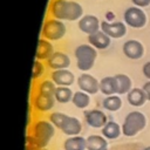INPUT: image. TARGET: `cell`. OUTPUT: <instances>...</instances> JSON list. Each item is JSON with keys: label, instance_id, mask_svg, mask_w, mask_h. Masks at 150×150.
I'll use <instances>...</instances> for the list:
<instances>
[{"label": "cell", "instance_id": "obj_1", "mask_svg": "<svg viewBox=\"0 0 150 150\" xmlns=\"http://www.w3.org/2000/svg\"><path fill=\"white\" fill-rule=\"evenodd\" d=\"M55 129L49 120H38L33 122L29 134L26 136V150L47 148L55 134Z\"/></svg>", "mask_w": 150, "mask_h": 150}, {"label": "cell", "instance_id": "obj_2", "mask_svg": "<svg viewBox=\"0 0 150 150\" xmlns=\"http://www.w3.org/2000/svg\"><path fill=\"white\" fill-rule=\"evenodd\" d=\"M54 19L61 21H75L83 16V8L76 1L70 0H53L49 8Z\"/></svg>", "mask_w": 150, "mask_h": 150}, {"label": "cell", "instance_id": "obj_3", "mask_svg": "<svg viewBox=\"0 0 150 150\" xmlns=\"http://www.w3.org/2000/svg\"><path fill=\"white\" fill-rule=\"evenodd\" d=\"M49 121L54 124L56 129L62 131L68 137L77 136L82 131V123L75 116H69L63 112L55 111L49 115Z\"/></svg>", "mask_w": 150, "mask_h": 150}, {"label": "cell", "instance_id": "obj_4", "mask_svg": "<svg viewBox=\"0 0 150 150\" xmlns=\"http://www.w3.org/2000/svg\"><path fill=\"white\" fill-rule=\"evenodd\" d=\"M74 55L76 59L77 68L81 71L87 73L95 64V61L97 57V49L89 43H83L75 48Z\"/></svg>", "mask_w": 150, "mask_h": 150}, {"label": "cell", "instance_id": "obj_5", "mask_svg": "<svg viewBox=\"0 0 150 150\" xmlns=\"http://www.w3.org/2000/svg\"><path fill=\"white\" fill-rule=\"evenodd\" d=\"M146 125V117L143 112L134 110L129 112L122 123V134L127 137H134Z\"/></svg>", "mask_w": 150, "mask_h": 150}, {"label": "cell", "instance_id": "obj_6", "mask_svg": "<svg viewBox=\"0 0 150 150\" xmlns=\"http://www.w3.org/2000/svg\"><path fill=\"white\" fill-rule=\"evenodd\" d=\"M67 33V27L63 21L57 19H47L41 29V36L49 41H59L61 40Z\"/></svg>", "mask_w": 150, "mask_h": 150}, {"label": "cell", "instance_id": "obj_7", "mask_svg": "<svg viewBox=\"0 0 150 150\" xmlns=\"http://www.w3.org/2000/svg\"><path fill=\"white\" fill-rule=\"evenodd\" d=\"M124 23L131 28H143L146 23V14L141 7L131 6L123 14Z\"/></svg>", "mask_w": 150, "mask_h": 150}, {"label": "cell", "instance_id": "obj_8", "mask_svg": "<svg viewBox=\"0 0 150 150\" xmlns=\"http://www.w3.org/2000/svg\"><path fill=\"white\" fill-rule=\"evenodd\" d=\"M76 83L80 88V90L89 94V95H95L97 91H100V81H97L96 77L88 73H82L77 80Z\"/></svg>", "mask_w": 150, "mask_h": 150}, {"label": "cell", "instance_id": "obj_9", "mask_svg": "<svg viewBox=\"0 0 150 150\" xmlns=\"http://www.w3.org/2000/svg\"><path fill=\"white\" fill-rule=\"evenodd\" d=\"M101 30L105 33L111 39H120L127 34V26L122 21H102L101 22Z\"/></svg>", "mask_w": 150, "mask_h": 150}, {"label": "cell", "instance_id": "obj_10", "mask_svg": "<svg viewBox=\"0 0 150 150\" xmlns=\"http://www.w3.org/2000/svg\"><path fill=\"white\" fill-rule=\"evenodd\" d=\"M55 103H56V100H55L54 95L42 94L39 91L33 97V102H32L33 108L40 112H47V111L52 110L53 107L55 105Z\"/></svg>", "mask_w": 150, "mask_h": 150}, {"label": "cell", "instance_id": "obj_11", "mask_svg": "<svg viewBox=\"0 0 150 150\" xmlns=\"http://www.w3.org/2000/svg\"><path fill=\"white\" fill-rule=\"evenodd\" d=\"M84 121L89 127L94 129H102L107 124L108 117L102 110L91 109V110L84 111Z\"/></svg>", "mask_w": 150, "mask_h": 150}, {"label": "cell", "instance_id": "obj_12", "mask_svg": "<svg viewBox=\"0 0 150 150\" xmlns=\"http://www.w3.org/2000/svg\"><path fill=\"white\" fill-rule=\"evenodd\" d=\"M79 28L82 33L87 35H91L98 30H101V22L97 16L93 14H86L79 20Z\"/></svg>", "mask_w": 150, "mask_h": 150}, {"label": "cell", "instance_id": "obj_13", "mask_svg": "<svg viewBox=\"0 0 150 150\" xmlns=\"http://www.w3.org/2000/svg\"><path fill=\"white\" fill-rule=\"evenodd\" d=\"M122 52L123 54L130 59V60H138L143 56L144 54V47L142 45V42H139L138 40H128L123 43L122 46Z\"/></svg>", "mask_w": 150, "mask_h": 150}, {"label": "cell", "instance_id": "obj_14", "mask_svg": "<svg viewBox=\"0 0 150 150\" xmlns=\"http://www.w3.org/2000/svg\"><path fill=\"white\" fill-rule=\"evenodd\" d=\"M50 80L57 87H70L75 82V76L69 69H60L52 71Z\"/></svg>", "mask_w": 150, "mask_h": 150}, {"label": "cell", "instance_id": "obj_15", "mask_svg": "<svg viewBox=\"0 0 150 150\" xmlns=\"http://www.w3.org/2000/svg\"><path fill=\"white\" fill-rule=\"evenodd\" d=\"M47 66L52 70H60V69H68L70 66V57L63 52H55L48 60Z\"/></svg>", "mask_w": 150, "mask_h": 150}, {"label": "cell", "instance_id": "obj_16", "mask_svg": "<svg viewBox=\"0 0 150 150\" xmlns=\"http://www.w3.org/2000/svg\"><path fill=\"white\" fill-rule=\"evenodd\" d=\"M55 53L54 47L52 42L47 39H39L38 41V47H36V53H35V59L40 61H47L53 54Z\"/></svg>", "mask_w": 150, "mask_h": 150}, {"label": "cell", "instance_id": "obj_17", "mask_svg": "<svg viewBox=\"0 0 150 150\" xmlns=\"http://www.w3.org/2000/svg\"><path fill=\"white\" fill-rule=\"evenodd\" d=\"M88 42H89V45H91L96 49H102L103 50V49H107L110 46L111 38H109L102 30H98V32H96L91 35H88Z\"/></svg>", "mask_w": 150, "mask_h": 150}, {"label": "cell", "instance_id": "obj_18", "mask_svg": "<svg viewBox=\"0 0 150 150\" xmlns=\"http://www.w3.org/2000/svg\"><path fill=\"white\" fill-rule=\"evenodd\" d=\"M122 134V127L115 121H108L107 124L101 129V135L108 141L117 139Z\"/></svg>", "mask_w": 150, "mask_h": 150}, {"label": "cell", "instance_id": "obj_19", "mask_svg": "<svg viewBox=\"0 0 150 150\" xmlns=\"http://www.w3.org/2000/svg\"><path fill=\"white\" fill-rule=\"evenodd\" d=\"M127 100L130 105L132 107H142L146 101V95L142 88H132L128 94H127Z\"/></svg>", "mask_w": 150, "mask_h": 150}, {"label": "cell", "instance_id": "obj_20", "mask_svg": "<svg viewBox=\"0 0 150 150\" xmlns=\"http://www.w3.org/2000/svg\"><path fill=\"white\" fill-rule=\"evenodd\" d=\"M100 91L104 96L117 95V86H116V80L114 75L104 76L102 80H100Z\"/></svg>", "mask_w": 150, "mask_h": 150}, {"label": "cell", "instance_id": "obj_21", "mask_svg": "<svg viewBox=\"0 0 150 150\" xmlns=\"http://www.w3.org/2000/svg\"><path fill=\"white\" fill-rule=\"evenodd\" d=\"M63 150H87V138L80 135L70 136L64 141Z\"/></svg>", "mask_w": 150, "mask_h": 150}, {"label": "cell", "instance_id": "obj_22", "mask_svg": "<svg viewBox=\"0 0 150 150\" xmlns=\"http://www.w3.org/2000/svg\"><path fill=\"white\" fill-rule=\"evenodd\" d=\"M116 80V86H117V95H127L131 89H132V81L131 79L125 75V74H116L114 75Z\"/></svg>", "mask_w": 150, "mask_h": 150}, {"label": "cell", "instance_id": "obj_23", "mask_svg": "<svg viewBox=\"0 0 150 150\" xmlns=\"http://www.w3.org/2000/svg\"><path fill=\"white\" fill-rule=\"evenodd\" d=\"M87 150H108V139L102 135H90L87 137Z\"/></svg>", "mask_w": 150, "mask_h": 150}, {"label": "cell", "instance_id": "obj_24", "mask_svg": "<svg viewBox=\"0 0 150 150\" xmlns=\"http://www.w3.org/2000/svg\"><path fill=\"white\" fill-rule=\"evenodd\" d=\"M122 98L120 95H110V96H105L102 101V107L103 109L108 110V111H118L122 108Z\"/></svg>", "mask_w": 150, "mask_h": 150}, {"label": "cell", "instance_id": "obj_25", "mask_svg": "<svg viewBox=\"0 0 150 150\" xmlns=\"http://www.w3.org/2000/svg\"><path fill=\"white\" fill-rule=\"evenodd\" d=\"M73 95H74V93L70 89V87H56L54 97H55V100H56L57 103L64 104V103L71 102Z\"/></svg>", "mask_w": 150, "mask_h": 150}, {"label": "cell", "instance_id": "obj_26", "mask_svg": "<svg viewBox=\"0 0 150 150\" xmlns=\"http://www.w3.org/2000/svg\"><path fill=\"white\" fill-rule=\"evenodd\" d=\"M71 103L79 109H86L90 103V95L82 90H77L73 95Z\"/></svg>", "mask_w": 150, "mask_h": 150}, {"label": "cell", "instance_id": "obj_27", "mask_svg": "<svg viewBox=\"0 0 150 150\" xmlns=\"http://www.w3.org/2000/svg\"><path fill=\"white\" fill-rule=\"evenodd\" d=\"M56 84L53 82V80H43L40 82L38 91L42 94H48V95H54L56 90Z\"/></svg>", "mask_w": 150, "mask_h": 150}, {"label": "cell", "instance_id": "obj_28", "mask_svg": "<svg viewBox=\"0 0 150 150\" xmlns=\"http://www.w3.org/2000/svg\"><path fill=\"white\" fill-rule=\"evenodd\" d=\"M45 73V66L43 63L40 61V60H36L34 61L33 63V70H32V80H36L39 77H41Z\"/></svg>", "mask_w": 150, "mask_h": 150}, {"label": "cell", "instance_id": "obj_29", "mask_svg": "<svg viewBox=\"0 0 150 150\" xmlns=\"http://www.w3.org/2000/svg\"><path fill=\"white\" fill-rule=\"evenodd\" d=\"M131 1H132V4H134L135 6L141 7V8L148 7V6L150 5V0H131Z\"/></svg>", "mask_w": 150, "mask_h": 150}, {"label": "cell", "instance_id": "obj_30", "mask_svg": "<svg viewBox=\"0 0 150 150\" xmlns=\"http://www.w3.org/2000/svg\"><path fill=\"white\" fill-rule=\"evenodd\" d=\"M142 71H143V75H144L148 80H150V61H148V62H145V63L143 64Z\"/></svg>", "mask_w": 150, "mask_h": 150}, {"label": "cell", "instance_id": "obj_31", "mask_svg": "<svg viewBox=\"0 0 150 150\" xmlns=\"http://www.w3.org/2000/svg\"><path fill=\"white\" fill-rule=\"evenodd\" d=\"M142 89L144 90V93H145V95H146L148 101H150V80H148V81H146V82L143 84Z\"/></svg>", "mask_w": 150, "mask_h": 150}, {"label": "cell", "instance_id": "obj_32", "mask_svg": "<svg viewBox=\"0 0 150 150\" xmlns=\"http://www.w3.org/2000/svg\"><path fill=\"white\" fill-rule=\"evenodd\" d=\"M34 150H48L47 148H38V149H34Z\"/></svg>", "mask_w": 150, "mask_h": 150}, {"label": "cell", "instance_id": "obj_33", "mask_svg": "<svg viewBox=\"0 0 150 150\" xmlns=\"http://www.w3.org/2000/svg\"><path fill=\"white\" fill-rule=\"evenodd\" d=\"M144 150H150V145H149V146H146V148H144Z\"/></svg>", "mask_w": 150, "mask_h": 150}]
</instances>
